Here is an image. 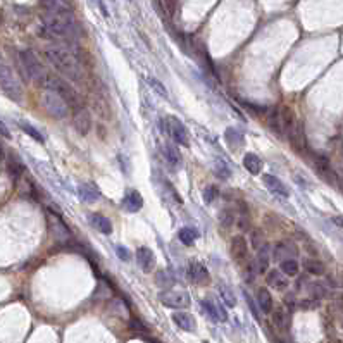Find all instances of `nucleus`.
<instances>
[{
    "label": "nucleus",
    "mask_w": 343,
    "mask_h": 343,
    "mask_svg": "<svg viewBox=\"0 0 343 343\" xmlns=\"http://www.w3.org/2000/svg\"><path fill=\"white\" fill-rule=\"evenodd\" d=\"M43 31L49 35L47 38L59 40H74L76 38V23L73 12H45L42 18Z\"/></svg>",
    "instance_id": "1"
},
{
    "label": "nucleus",
    "mask_w": 343,
    "mask_h": 343,
    "mask_svg": "<svg viewBox=\"0 0 343 343\" xmlns=\"http://www.w3.org/2000/svg\"><path fill=\"white\" fill-rule=\"evenodd\" d=\"M45 57L49 59V62L59 71L62 76H66L69 81H81L83 78V71H81V66L78 62V59L73 56L71 52H67L66 49L59 45H52L45 49Z\"/></svg>",
    "instance_id": "2"
},
{
    "label": "nucleus",
    "mask_w": 343,
    "mask_h": 343,
    "mask_svg": "<svg viewBox=\"0 0 343 343\" xmlns=\"http://www.w3.org/2000/svg\"><path fill=\"white\" fill-rule=\"evenodd\" d=\"M18 62L19 67H21V73L25 76V80L28 81H35V83L43 85L47 80V74L43 66L40 64L38 57L35 56L33 50H19L18 54Z\"/></svg>",
    "instance_id": "3"
},
{
    "label": "nucleus",
    "mask_w": 343,
    "mask_h": 343,
    "mask_svg": "<svg viewBox=\"0 0 343 343\" xmlns=\"http://www.w3.org/2000/svg\"><path fill=\"white\" fill-rule=\"evenodd\" d=\"M0 86L4 90V93L7 95L9 98H12L14 102H21L23 100V88L19 80L16 78L14 71L7 66L2 57H0Z\"/></svg>",
    "instance_id": "4"
},
{
    "label": "nucleus",
    "mask_w": 343,
    "mask_h": 343,
    "mask_svg": "<svg viewBox=\"0 0 343 343\" xmlns=\"http://www.w3.org/2000/svg\"><path fill=\"white\" fill-rule=\"evenodd\" d=\"M42 105L56 119H64L69 114V104L57 91L49 90V88H45V91L42 93Z\"/></svg>",
    "instance_id": "5"
},
{
    "label": "nucleus",
    "mask_w": 343,
    "mask_h": 343,
    "mask_svg": "<svg viewBox=\"0 0 343 343\" xmlns=\"http://www.w3.org/2000/svg\"><path fill=\"white\" fill-rule=\"evenodd\" d=\"M43 86L49 88V90L57 91V93H59L60 97H62L64 100L67 102V104L73 105V107H76V109L81 107V102H80V97H78V93L73 90V86H71L69 83H66V81L60 80V78H57V76H47Z\"/></svg>",
    "instance_id": "6"
},
{
    "label": "nucleus",
    "mask_w": 343,
    "mask_h": 343,
    "mask_svg": "<svg viewBox=\"0 0 343 343\" xmlns=\"http://www.w3.org/2000/svg\"><path fill=\"white\" fill-rule=\"evenodd\" d=\"M166 123V133L172 138L178 145L181 147H190V135L186 126L178 119L176 116H168L164 119Z\"/></svg>",
    "instance_id": "7"
},
{
    "label": "nucleus",
    "mask_w": 343,
    "mask_h": 343,
    "mask_svg": "<svg viewBox=\"0 0 343 343\" xmlns=\"http://www.w3.org/2000/svg\"><path fill=\"white\" fill-rule=\"evenodd\" d=\"M47 224H49L50 235L54 236L56 242H59V243L69 242L71 231H69V228L66 226V223L60 219V216H57L56 212L49 210V212H47Z\"/></svg>",
    "instance_id": "8"
},
{
    "label": "nucleus",
    "mask_w": 343,
    "mask_h": 343,
    "mask_svg": "<svg viewBox=\"0 0 343 343\" xmlns=\"http://www.w3.org/2000/svg\"><path fill=\"white\" fill-rule=\"evenodd\" d=\"M159 300L162 305L171 309H185L190 305V295L186 291H174V290H164L159 293Z\"/></svg>",
    "instance_id": "9"
},
{
    "label": "nucleus",
    "mask_w": 343,
    "mask_h": 343,
    "mask_svg": "<svg viewBox=\"0 0 343 343\" xmlns=\"http://www.w3.org/2000/svg\"><path fill=\"white\" fill-rule=\"evenodd\" d=\"M73 124H74V130L78 131L80 135L86 137L91 130V116L90 112L86 111L85 107H80L74 111V116H73Z\"/></svg>",
    "instance_id": "10"
},
{
    "label": "nucleus",
    "mask_w": 343,
    "mask_h": 343,
    "mask_svg": "<svg viewBox=\"0 0 343 343\" xmlns=\"http://www.w3.org/2000/svg\"><path fill=\"white\" fill-rule=\"evenodd\" d=\"M273 257L278 262H283V260H286V259H295V257H298V249H297V245L291 242H280L274 245Z\"/></svg>",
    "instance_id": "11"
},
{
    "label": "nucleus",
    "mask_w": 343,
    "mask_h": 343,
    "mask_svg": "<svg viewBox=\"0 0 343 343\" xmlns=\"http://www.w3.org/2000/svg\"><path fill=\"white\" fill-rule=\"evenodd\" d=\"M229 252H231V257L235 260H243L247 257V252H249V243H247V238L243 235H236L231 238V243H229Z\"/></svg>",
    "instance_id": "12"
},
{
    "label": "nucleus",
    "mask_w": 343,
    "mask_h": 343,
    "mask_svg": "<svg viewBox=\"0 0 343 343\" xmlns=\"http://www.w3.org/2000/svg\"><path fill=\"white\" fill-rule=\"evenodd\" d=\"M188 276L193 283L197 285H207L210 281V274L207 267L202 262H192L188 267Z\"/></svg>",
    "instance_id": "13"
},
{
    "label": "nucleus",
    "mask_w": 343,
    "mask_h": 343,
    "mask_svg": "<svg viewBox=\"0 0 343 343\" xmlns=\"http://www.w3.org/2000/svg\"><path fill=\"white\" fill-rule=\"evenodd\" d=\"M137 260L145 273H152L155 267V256L148 247H140L137 250Z\"/></svg>",
    "instance_id": "14"
},
{
    "label": "nucleus",
    "mask_w": 343,
    "mask_h": 343,
    "mask_svg": "<svg viewBox=\"0 0 343 343\" xmlns=\"http://www.w3.org/2000/svg\"><path fill=\"white\" fill-rule=\"evenodd\" d=\"M262 181H264V185L267 186V190H269L271 193H274V195L285 197V199L290 195V192H288V188L285 186V183L281 181V179H278L276 176L262 174Z\"/></svg>",
    "instance_id": "15"
},
{
    "label": "nucleus",
    "mask_w": 343,
    "mask_h": 343,
    "mask_svg": "<svg viewBox=\"0 0 343 343\" xmlns=\"http://www.w3.org/2000/svg\"><path fill=\"white\" fill-rule=\"evenodd\" d=\"M172 321H174V324L178 326L179 329H183V331H188V333H193L197 329V321L195 317H193L192 314H188V312H174L172 314Z\"/></svg>",
    "instance_id": "16"
},
{
    "label": "nucleus",
    "mask_w": 343,
    "mask_h": 343,
    "mask_svg": "<svg viewBox=\"0 0 343 343\" xmlns=\"http://www.w3.org/2000/svg\"><path fill=\"white\" fill-rule=\"evenodd\" d=\"M78 193H80V199L88 203H93L100 199V192H98L95 183H81L80 188H78Z\"/></svg>",
    "instance_id": "17"
},
{
    "label": "nucleus",
    "mask_w": 343,
    "mask_h": 343,
    "mask_svg": "<svg viewBox=\"0 0 343 343\" xmlns=\"http://www.w3.org/2000/svg\"><path fill=\"white\" fill-rule=\"evenodd\" d=\"M124 209L130 210V212H138V210L143 207V197H142L140 192L137 190H130L124 197V202H123Z\"/></svg>",
    "instance_id": "18"
},
{
    "label": "nucleus",
    "mask_w": 343,
    "mask_h": 343,
    "mask_svg": "<svg viewBox=\"0 0 343 343\" xmlns=\"http://www.w3.org/2000/svg\"><path fill=\"white\" fill-rule=\"evenodd\" d=\"M266 283L276 290H285L288 286V276H285L280 269H271L266 274Z\"/></svg>",
    "instance_id": "19"
},
{
    "label": "nucleus",
    "mask_w": 343,
    "mask_h": 343,
    "mask_svg": "<svg viewBox=\"0 0 343 343\" xmlns=\"http://www.w3.org/2000/svg\"><path fill=\"white\" fill-rule=\"evenodd\" d=\"M269 262H271V249L267 245H264L262 249H259V254L256 257V273L264 274L269 271Z\"/></svg>",
    "instance_id": "20"
},
{
    "label": "nucleus",
    "mask_w": 343,
    "mask_h": 343,
    "mask_svg": "<svg viewBox=\"0 0 343 343\" xmlns=\"http://www.w3.org/2000/svg\"><path fill=\"white\" fill-rule=\"evenodd\" d=\"M257 305L264 314H271L273 312V297H271L267 288H259L257 290Z\"/></svg>",
    "instance_id": "21"
},
{
    "label": "nucleus",
    "mask_w": 343,
    "mask_h": 343,
    "mask_svg": "<svg viewBox=\"0 0 343 343\" xmlns=\"http://www.w3.org/2000/svg\"><path fill=\"white\" fill-rule=\"evenodd\" d=\"M243 168H245L250 174H260V171H262V161H260V157L257 154L249 152V154H245V157H243Z\"/></svg>",
    "instance_id": "22"
},
{
    "label": "nucleus",
    "mask_w": 343,
    "mask_h": 343,
    "mask_svg": "<svg viewBox=\"0 0 343 343\" xmlns=\"http://www.w3.org/2000/svg\"><path fill=\"white\" fill-rule=\"evenodd\" d=\"M90 221L95 229H98V231L104 233V235H111L112 233V223L109 217L102 216V214H91Z\"/></svg>",
    "instance_id": "23"
},
{
    "label": "nucleus",
    "mask_w": 343,
    "mask_h": 343,
    "mask_svg": "<svg viewBox=\"0 0 343 343\" xmlns=\"http://www.w3.org/2000/svg\"><path fill=\"white\" fill-rule=\"evenodd\" d=\"M199 236H200V233L197 231L195 228H190V226L181 228V229H179V233H178L179 242H181L183 245H186V247L193 245V243H195V240L199 238Z\"/></svg>",
    "instance_id": "24"
},
{
    "label": "nucleus",
    "mask_w": 343,
    "mask_h": 343,
    "mask_svg": "<svg viewBox=\"0 0 343 343\" xmlns=\"http://www.w3.org/2000/svg\"><path fill=\"white\" fill-rule=\"evenodd\" d=\"M162 154H164V157L168 159V162L171 166H179V164H181V155H179L178 148H176L174 145H171V143L162 145Z\"/></svg>",
    "instance_id": "25"
},
{
    "label": "nucleus",
    "mask_w": 343,
    "mask_h": 343,
    "mask_svg": "<svg viewBox=\"0 0 343 343\" xmlns=\"http://www.w3.org/2000/svg\"><path fill=\"white\" fill-rule=\"evenodd\" d=\"M280 271L288 278H295L300 271V264L297 262V259H286L283 262H280Z\"/></svg>",
    "instance_id": "26"
},
{
    "label": "nucleus",
    "mask_w": 343,
    "mask_h": 343,
    "mask_svg": "<svg viewBox=\"0 0 343 343\" xmlns=\"http://www.w3.org/2000/svg\"><path fill=\"white\" fill-rule=\"evenodd\" d=\"M304 269L307 271L309 274H314V276H321V274H324V264L321 262V260L317 259H304Z\"/></svg>",
    "instance_id": "27"
},
{
    "label": "nucleus",
    "mask_w": 343,
    "mask_h": 343,
    "mask_svg": "<svg viewBox=\"0 0 343 343\" xmlns=\"http://www.w3.org/2000/svg\"><path fill=\"white\" fill-rule=\"evenodd\" d=\"M273 322L276 324L278 329H288L290 326V315L285 309H276L273 312Z\"/></svg>",
    "instance_id": "28"
},
{
    "label": "nucleus",
    "mask_w": 343,
    "mask_h": 343,
    "mask_svg": "<svg viewBox=\"0 0 343 343\" xmlns=\"http://www.w3.org/2000/svg\"><path fill=\"white\" fill-rule=\"evenodd\" d=\"M219 295H221V298H223V304H226L228 307H235L236 305V297L228 285H224V283L219 285Z\"/></svg>",
    "instance_id": "29"
},
{
    "label": "nucleus",
    "mask_w": 343,
    "mask_h": 343,
    "mask_svg": "<svg viewBox=\"0 0 343 343\" xmlns=\"http://www.w3.org/2000/svg\"><path fill=\"white\" fill-rule=\"evenodd\" d=\"M224 138H226L228 145H229L231 148H238L240 145L243 143L242 133H238V131H236L235 128H228L226 133H224Z\"/></svg>",
    "instance_id": "30"
},
{
    "label": "nucleus",
    "mask_w": 343,
    "mask_h": 343,
    "mask_svg": "<svg viewBox=\"0 0 343 343\" xmlns=\"http://www.w3.org/2000/svg\"><path fill=\"white\" fill-rule=\"evenodd\" d=\"M280 119H281V123H283V126L286 128V130H291V128H293V124H295L293 111H291L290 107H286V105H283V107H281Z\"/></svg>",
    "instance_id": "31"
},
{
    "label": "nucleus",
    "mask_w": 343,
    "mask_h": 343,
    "mask_svg": "<svg viewBox=\"0 0 343 343\" xmlns=\"http://www.w3.org/2000/svg\"><path fill=\"white\" fill-rule=\"evenodd\" d=\"M309 291H311V297L314 298V300L324 298L326 295H328V290H326L324 283H319V281H314V283H311V286H309Z\"/></svg>",
    "instance_id": "32"
},
{
    "label": "nucleus",
    "mask_w": 343,
    "mask_h": 343,
    "mask_svg": "<svg viewBox=\"0 0 343 343\" xmlns=\"http://www.w3.org/2000/svg\"><path fill=\"white\" fill-rule=\"evenodd\" d=\"M19 128H21L23 131H25L26 135H28V137H31L33 140H36L38 142V143H43V137H42V133H40L38 130H36L35 126H31V124L29 123H19Z\"/></svg>",
    "instance_id": "33"
},
{
    "label": "nucleus",
    "mask_w": 343,
    "mask_h": 343,
    "mask_svg": "<svg viewBox=\"0 0 343 343\" xmlns=\"http://www.w3.org/2000/svg\"><path fill=\"white\" fill-rule=\"evenodd\" d=\"M147 83H148V86H150L152 90H154L157 95H161L162 98H168V90H166V86L161 83V81L157 80V78L148 76V78H147Z\"/></svg>",
    "instance_id": "34"
},
{
    "label": "nucleus",
    "mask_w": 343,
    "mask_h": 343,
    "mask_svg": "<svg viewBox=\"0 0 343 343\" xmlns=\"http://www.w3.org/2000/svg\"><path fill=\"white\" fill-rule=\"evenodd\" d=\"M155 281H157V285L161 288H169L172 285V276L168 273L166 269H161V271H157V274H155Z\"/></svg>",
    "instance_id": "35"
},
{
    "label": "nucleus",
    "mask_w": 343,
    "mask_h": 343,
    "mask_svg": "<svg viewBox=\"0 0 343 343\" xmlns=\"http://www.w3.org/2000/svg\"><path fill=\"white\" fill-rule=\"evenodd\" d=\"M202 307H203V311L209 314V317L212 319V321H219V315H217V309H216V304H214V298H203Z\"/></svg>",
    "instance_id": "36"
},
{
    "label": "nucleus",
    "mask_w": 343,
    "mask_h": 343,
    "mask_svg": "<svg viewBox=\"0 0 343 343\" xmlns=\"http://www.w3.org/2000/svg\"><path fill=\"white\" fill-rule=\"evenodd\" d=\"M130 328H131V331H135V333H138V335H142V336H145L148 333V329L145 328V324L140 321V319H137V317H133L130 321Z\"/></svg>",
    "instance_id": "37"
},
{
    "label": "nucleus",
    "mask_w": 343,
    "mask_h": 343,
    "mask_svg": "<svg viewBox=\"0 0 343 343\" xmlns=\"http://www.w3.org/2000/svg\"><path fill=\"white\" fill-rule=\"evenodd\" d=\"M216 174L219 176V178H224V179L229 178L231 172H229V168H228L224 161H216Z\"/></svg>",
    "instance_id": "38"
},
{
    "label": "nucleus",
    "mask_w": 343,
    "mask_h": 343,
    "mask_svg": "<svg viewBox=\"0 0 343 343\" xmlns=\"http://www.w3.org/2000/svg\"><path fill=\"white\" fill-rule=\"evenodd\" d=\"M202 197H203V202H205V203H212L214 200H216V197H217V188H216V186H205Z\"/></svg>",
    "instance_id": "39"
},
{
    "label": "nucleus",
    "mask_w": 343,
    "mask_h": 343,
    "mask_svg": "<svg viewBox=\"0 0 343 343\" xmlns=\"http://www.w3.org/2000/svg\"><path fill=\"white\" fill-rule=\"evenodd\" d=\"M252 247L257 250L264 247V233L259 231V229H254L252 231Z\"/></svg>",
    "instance_id": "40"
},
{
    "label": "nucleus",
    "mask_w": 343,
    "mask_h": 343,
    "mask_svg": "<svg viewBox=\"0 0 343 343\" xmlns=\"http://www.w3.org/2000/svg\"><path fill=\"white\" fill-rule=\"evenodd\" d=\"M233 221H235V216H233V212L229 209H226L224 212H221V224H223L224 228L231 226Z\"/></svg>",
    "instance_id": "41"
},
{
    "label": "nucleus",
    "mask_w": 343,
    "mask_h": 343,
    "mask_svg": "<svg viewBox=\"0 0 343 343\" xmlns=\"http://www.w3.org/2000/svg\"><path fill=\"white\" fill-rule=\"evenodd\" d=\"M243 295H245V298H247V304H249L250 311H252V314H254V317H256V319H260V317H259V311H257L256 304H254V298L250 297V295L247 293V291H243Z\"/></svg>",
    "instance_id": "42"
},
{
    "label": "nucleus",
    "mask_w": 343,
    "mask_h": 343,
    "mask_svg": "<svg viewBox=\"0 0 343 343\" xmlns=\"http://www.w3.org/2000/svg\"><path fill=\"white\" fill-rule=\"evenodd\" d=\"M116 252H117V256H119V259H121V260H124V262H130V260H131L130 250L124 249V247H117Z\"/></svg>",
    "instance_id": "43"
},
{
    "label": "nucleus",
    "mask_w": 343,
    "mask_h": 343,
    "mask_svg": "<svg viewBox=\"0 0 343 343\" xmlns=\"http://www.w3.org/2000/svg\"><path fill=\"white\" fill-rule=\"evenodd\" d=\"M0 135H2L4 138H7V140L11 138V133H9V128L5 126V123H4L2 119H0Z\"/></svg>",
    "instance_id": "44"
},
{
    "label": "nucleus",
    "mask_w": 343,
    "mask_h": 343,
    "mask_svg": "<svg viewBox=\"0 0 343 343\" xmlns=\"http://www.w3.org/2000/svg\"><path fill=\"white\" fill-rule=\"evenodd\" d=\"M333 224H336V226L340 228V229H343V216H333Z\"/></svg>",
    "instance_id": "45"
},
{
    "label": "nucleus",
    "mask_w": 343,
    "mask_h": 343,
    "mask_svg": "<svg viewBox=\"0 0 343 343\" xmlns=\"http://www.w3.org/2000/svg\"><path fill=\"white\" fill-rule=\"evenodd\" d=\"M147 342H148V343H161L159 340H155V338H147Z\"/></svg>",
    "instance_id": "46"
},
{
    "label": "nucleus",
    "mask_w": 343,
    "mask_h": 343,
    "mask_svg": "<svg viewBox=\"0 0 343 343\" xmlns=\"http://www.w3.org/2000/svg\"><path fill=\"white\" fill-rule=\"evenodd\" d=\"M62 2H67V4H69V0H62Z\"/></svg>",
    "instance_id": "47"
},
{
    "label": "nucleus",
    "mask_w": 343,
    "mask_h": 343,
    "mask_svg": "<svg viewBox=\"0 0 343 343\" xmlns=\"http://www.w3.org/2000/svg\"><path fill=\"white\" fill-rule=\"evenodd\" d=\"M342 326H343V319H342Z\"/></svg>",
    "instance_id": "48"
},
{
    "label": "nucleus",
    "mask_w": 343,
    "mask_h": 343,
    "mask_svg": "<svg viewBox=\"0 0 343 343\" xmlns=\"http://www.w3.org/2000/svg\"><path fill=\"white\" fill-rule=\"evenodd\" d=\"M281 343H283V342H281Z\"/></svg>",
    "instance_id": "49"
}]
</instances>
